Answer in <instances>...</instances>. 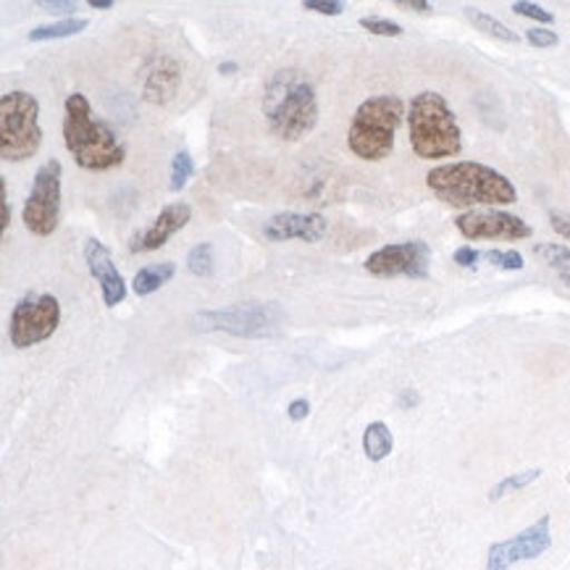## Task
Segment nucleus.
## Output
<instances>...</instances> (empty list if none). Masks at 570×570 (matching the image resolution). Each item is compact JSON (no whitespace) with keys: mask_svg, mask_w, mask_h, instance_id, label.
Wrapping results in <instances>:
<instances>
[{"mask_svg":"<svg viewBox=\"0 0 570 570\" xmlns=\"http://www.w3.org/2000/svg\"><path fill=\"white\" fill-rule=\"evenodd\" d=\"M455 226L465 239H505V243H518V239H529L533 234L531 226L521 216L497 208L465 210V214L455 218Z\"/></svg>","mask_w":570,"mask_h":570,"instance_id":"nucleus-11","label":"nucleus"},{"mask_svg":"<svg viewBox=\"0 0 570 570\" xmlns=\"http://www.w3.org/2000/svg\"><path fill=\"white\" fill-rule=\"evenodd\" d=\"M361 27L368 29L371 35H379V38H400L405 29H402L397 21L392 19H382V17H363Z\"/></svg>","mask_w":570,"mask_h":570,"instance_id":"nucleus-25","label":"nucleus"},{"mask_svg":"<svg viewBox=\"0 0 570 570\" xmlns=\"http://www.w3.org/2000/svg\"><path fill=\"white\" fill-rule=\"evenodd\" d=\"M407 131L415 156L426 160L455 158L463 150V131L444 95L419 92L407 106Z\"/></svg>","mask_w":570,"mask_h":570,"instance_id":"nucleus-4","label":"nucleus"},{"mask_svg":"<svg viewBox=\"0 0 570 570\" xmlns=\"http://www.w3.org/2000/svg\"><path fill=\"white\" fill-rule=\"evenodd\" d=\"M85 261L87 266H90V274L100 284L104 303L108 308H116V305L124 303V297H127V284H124V276L119 274V268H116L111 253H108V247L100 243V239H87Z\"/></svg>","mask_w":570,"mask_h":570,"instance_id":"nucleus-14","label":"nucleus"},{"mask_svg":"<svg viewBox=\"0 0 570 570\" xmlns=\"http://www.w3.org/2000/svg\"><path fill=\"white\" fill-rule=\"evenodd\" d=\"M303 9L321 13V17H340L345 13V3L342 0H305Z\"/></svg>","mask_w":570,"mask_h":570,"instance_id":"nucleus-28","label":"nucleus"},{"mask_svg":"<svg viewBox=\"0 0 570 570\" xmlns=\"http://www.w3.org/2000/svg\"><path fill=\"white\" fill-rule=\"evenodd\" d=\"M431 266V247L421 239L413 243H397L384 245L382 250L371 253L365 261V272L376 279H397V276H407V279H426Z\"/></svg>","mask_w":570,"mask_h":570,"instance_id":"nucleus-10","label":"nucleus"},{"mask_svg":"<svg viewBox=\"0 0 570 570\" xmlns=\"http://www.w3.org/2000/svg\"><path fill=\"white\" fill-rule=\"evenodd\" d=\"M195 174V160L187 150H179L171 160V193H179L181 187L193 179Z\"/></svg>","mask_w":570,"mask_h":570,"instance_id":"nucleus-24","label":"nucleus"},{"mask_svg":"<svg viewBox=\"0 0 570 570\" xmlns=\"http://www.w3.org/2000/svg\"><path fill=\"white\" fill-rule=\"evenodd\" d=\"M533 255H537V258H542L547 266H552L554 272L560 274V279L570 287V247L544 243V245L533 247Z\"/></svg>","mask_w":570,"mask_h":570,"instance_id":"nucleus-21","label":"nucleus"},{"mask_svg":"<svg viewBox=\"0 0 570 570\" xmlns=\"http://www.w3.org/2000/svg\"><path fill=\"white\" fill-rule=\"evenodd\" d=\"M484 258L489 261V263H494V266H500V268H505V272H521L523 268V255L518 253V250H489Z\"/></svg>","mask_w":570,"mask_h":570,"instance_id":"nucleus-26","label":"nucleus"},{"mask_svg":"<svg viewBox=\"0 0 570 570\" xmlns=\"http://www.w3.org/2000/svg\"><path fill=\"white\" fill-rule=\"evenodd\" d=\"M90 9H95V11H111L114 9V0H90Z\"/></svg>","mask_w":570,"mask_h":570,"instance_id":"nucleus-36","label":"nucleus"},{"mask_svg":"<svg viewBox=\"0 0 570 570\" xmlns=\"http://www.w3.org/2000/svg\"><path fill=\"white\" fill-rule=\"evenodd\" d=\"M328 224L321 214H276L263 226V237L268 243H289V239H299V243H321L326 237Z\"/></svg>","mask_w":570,"mask_h":570,"instance_id":"nucleus-13","label":"nucleus"},{"mask_svg":"<svg viewBox=\"0 0 570 570\" xmlns=\"http://www.w3.org/2000/svg\"><path fill=\"white\" fill-rule=\"evenodd\" d=\"M465 17H468V21H471L473 27L481 29V32H484V35H492V38H497V40H505V42H518V40H521V35H515L508 24H502L500 19L489 17V13H484V11L465 9Z\"/></svg>","mask_w":570,"mask_h":570,"instance_id":"nucleus-20","label":"nucleus"},{"mask_svg":"<svg viewBox=\"0 0 570 570\" xmlns=\"http://www.w3.org/2000/svg\"><path fill=\"white\" fill-rule=\"evenodd\" d=\"M550 224H552V229L560 234V237L570 239V218L566 214H560V210H550Z\"/></svg>","mask_w":570,"mask_h":570,"instance_id":"nucleus-33","label":"nucleus"},{"mask_svg":"<svg viewBox=\"0 0 570 570\" xmlns=\"http://www.w3.org/2000/svg\"><path fill=\"white\" fill-rule=\"evenodd\" d=\"M239 71V66L234 63V61H224V63H218V75H224V77H234Z\"/></svg>","mask_w":570,"mask_h":570,"instance_id":"nucleus-35","label":"nucleus"},{"mask_svg":"<svg viewBox=\"0 0 570 570\" xmlns=\"http://www.w3.org/2000/svg\"><path fill=\"white\" fill-rule=\"evenodd\" d=\"M61 177L63 166L61 160L50 158L35 174L32 187L21 210V222L35 237H50L58 229V218H61Z\"/></svg>","mask_w":570,"mask_h":570,"instance_id":"nucleus-8","label":"nucleus"},{"mask_svg":"<svg viewBox=\"0 0 570 570\" xmlns=\"http://www.w3.org/2000/svg\"><path fill=\"white\" fill-rule=\"evenodd\" d=\"M189 218H193V208H189L187 203H171V206H166L164 210H160L158 218L148 226V229L131 239V253L158 250V247H164L166 243H169L174 234L185 229V226L189 224Z\"/></svg>","mask_w":570,"mask_h":570,"instance_id":"nucleus-15","label":"nucleus"},{"mask_svg":"<svg viewBox=\"0 0 570 570\" xmlns=\"http://www.w3.org/2000/svg\"><path fill=\"white\" fill-rule=\"evenodd\" d=\"M402 407H411V405H415V402H419V397H415V392H411V390H407V392H402Z\"/></svg>","mask_w":570,"mask_h":570,"instance_id":"nucleus-37","label":"nucleus"},{"mask_svg":"<svg viewBox=\"0 0 570 570\" xmlns=\"http://www.w3.org/2000/svg\"><path fill=\"white\" fill-rule=\"evenodd\" d=\"M38 6L42 11H53V13H75L77 11L75 0H38Z\"/></svg>","mask_w":570,"mask_h":570,"instance_id":"nucleus-30","label":"nucleus"},{"mask_svg":"<svg viewBox=\"0 0 570 570\" xmlns=\"http://www.w3.org/2000/svg\"><path fill=\"white\" fill-rule=\"evenodd\" d=\"M397 9L419 11V13H431V11H434V6H431L429 0H397Z\"/></svg>","mask_w":570,"mask_h":570,"instance_id":"nucleus-34","label":"nucleus"},{"mask_svg":"<svg viewBox=\"0 0 570 570\" xmlns=\"http://www.w3.org/2000/svg\"><path fill=\"white\" fill-rule=\"evenodd\" d=\"M308 413H311V402L308 400H292L289 402V407H287V415L292 421H303V419H308Z\"/></svg>","mask_w":570,"mask_h":570,"instance_id":"nucleus-32","label":"nucleus"},{"mask_svg":"<svg viewBox=\"0 0 570 570\" xmlns=\"http://www.w3.org/2000/svg\"><path fill=\"white\" fill-rule=\"evenodd\" d=\"M513 11L521 13V17H525V19L539 21V24H552V21H554V13H550L547 9H542V6H537V3H529V0L513 3Z\"/></svg>","mask_w":570,"mask_h":570,"instance_id":"nucleus-27","label":"nucleus"},{"mask_svg":"<svg viewBox=\"0 0 570 570\" xmlns=\"http://www.w3.org/2000/svg\"><path fill=\"white\" fill-rule=\"evenodd\" d=\"M63 142L79 169L111 171L124 164V145L104 119L92 114L82 92H71L63 104Z\"/></svg>","mask_w":570,"mask_h":570,"instance_id":"nucleus-2","label":"nucleus"},{"mask_svg":"<svg viewBox=\"0 0 570 570\" xmlns=\"http://www.w3.org/2000/svg\"><path fill=\"white\" fill-rule=\"evenodd\" d=\"M40 145V100L24 90L6 92L0 98V158L21 164L38 156Z\"/></svg>","mask_w":570,"mask_h":570,"instance_id":"nucleus-6","label":"nucleus"},{"mask_svg":"<svg viewBox=\"0 0 570 570\" xmlns=\"http://www.w3.org/2000/svg\"><path fill=\"white\" fill-rule=\"evenodd\" d=\"M452 258H455L458 266L473 268V266H476V263H479L481 253L473 250V247H460V250H455V255H452Z\"/></svg>","mask_w":570,"mask_h":570,"instance_id":"nucleus-31","label":"nucleus"},{"mask_svg":"<svg viewBox=\"0 0 570 570\" xmlns=\"http://www.w3.org/2000/svg\"><path fill=\"white\" fill-rule=\"evenodd\" d=\"M550 523V515H542L537 523L518 533V537L489 547L487 570H510L513 562L533 560L539 558V554H544L552 547Z\"/></svg>","mask_w":570,"mask_h":570,"instance_id":"nucleus-12","label":"nucleus"},{"mask_svg":"<svg viewBox=\"0 0 570 570\" xmlns=\"http://www.w3.org/2000/svg\"><path fill=\"white\" fill-rule=\"evenodd\" d=\"M525 40H529L533 48H554L560 42L558 35H554L552 29H544V27L529 29V32H525Z\"/></svg>","mask_w":570,"mask_h":570,"instance_id":"nucleus-29","label":"nucleus"},{"mask_svg":"<svg viewBox=\"0 0 570 570\" xmlns=\"http://www.w3.org/2000/svg\"><path fill=\"white\" fill-rule=\"evenodd\" d=\"M426 185L450 208L484 210L513 206L518 200V189L505 174L476 160L434 166L426 174Z\"/></svg>","mask_w":570,"mask_h":570,"instance_id":"nucleus-1","label":"nucleus"},{"mask_svg":"<svg viewBox=\"0 0 570 570\" xmlns=\"http://www.w3.org/2000/svg\"><path fill=\"white\" fill-rule=\"evenodd\" d=\"M174 274H177V266H174L171 261L166 263H153V266H145L140 272L135 274V279H131V287L140 297H148L153 292H158L164 284H169L174 279Z\"/></svg>","mask_w":570,"mask_h":570,"instance_id":"nucleus-17","label":"nucleus"},{"mask_svg":"<svg viewBox=\"0 0 570 570\" xmlns=\"http://www.w3.org/2000/svg\"><path fill=\"white\" fill-rule=\"evenodd\" d=\"M392 448H394V436H392V431H390V426H386V423L376 421V423H371L368 429H365L363 450H365V455H368V460L379 463V460H384L386 455H390Z\"/></svg>","mask_w":570,"mask_h":570,"instance_id":"nucleus-18","label":"nucleus"},{"mask_svg":"<svg viewBox=\"0 0 570 570\" xmlns=\"http://www.w3.org/2000/svg\"><path fill=\"white\" fill-rule=\"evenodd\" d=\"M195 324L200 332H226L237 337H266L282 324V311L276 305H234L224 311L197 313Z\"/></svg>","mask_w":570,"mask_h":570,"instance_id":"nucleus-9","label":"nucleus"},{"mask_svg":"<svg viewBox=\"0 0 570 570\" xmlns=\"http://www.w3.org/2000/svg\"><path fill=\"white\" fill-rule=\"evenodd\" d=\"M181 85V66L177 58L171 56H158L148 69V79H145L142 98L148 104L166 106L169 100L177 98Z\"/></svg>","mask_w":570,"mask_h":570,"instance_id":"nucleus-16","label":"nucleus"},{"mask_svg":"<svg viewBox=\"0 0 570 570\" xmlns=\"http://www.w3.org/2000/svg\"><path fill=\"white\" fill-rule=\"evenodd\" d=\"M263 116L279 140H303L318 124L316 87L297 69L276 71L263 92Z\"/></svg>","mask_w":570,"mask_h":570,"instance_id":"nucleus-3","label":"nucleus"},{"mask_svg":"<svg viewBox=\"0 0 570 570\" xmlns=\"http://www.w3.org/2000/svg\"><path fill=\"white\" fill-rule=\"evenodd\" d=\"M87 24L90 21L87 19H61V21H53V24H46V27H38L29 32V40L32 42H42V40H63V38H75V35L85 32Z\"/></svg>","mask_w":570,"mask_h":570,"instance_id":"nucleus-19","label":"nucleus"},{"mask_svg":"<svg viewBox=\"0 0 570 570\" xmlns=\"http://www.w3.org/2000/svg\"><path fill=\"white\" fill-rule=\"evenodd\" d=\"M61 326V303L50 292H27L13 305L9 337L17 350H27L50 340Z\"/></svg>","mask_w":570,"mask_h":570,"instance_id":"nucleus-7","label":"nucleus"},{"mask_svg":"<svg viewBox=\"0 0 570 570\" xmlns=\"http://www.w3.org/2000/svg\"><path fill=\"white\" fill-rule=\"evenodd\" d=\"M539 476H542V471H539V468H531V471H523V473H515V476L502 479L500 484L492 487V492H489V500H492V502L502 500V497L510 494V492H515V489L529 487L531 481H537Z\"/></svg>","mask_w":570,"mask_h":570,"instance_id":"nucleus-23","label":"nucleus"},{"mask_svg":"<svg viewBox=\"0 0 570 570\" xmlns=\"http://www.w3.org/2000/svg\"><path fill=\"white\" fill-rule=\"evenodd\" d=\"M187 268H189V274L200 276V279H208V276H214V272H216L214 245H210V243L195 245L187 255Z\"/></svg>","mask_w":570,"mask_h":570,"instance_id":"nucleus-22","label":"nucleus"},{"mask_svg":"<svg viewBox=\"0 0 570 570\" xmlns=\"http://www.w3.org/2000/svg\"><path fill=\"white\" fill-rule=\"evenodd\" d=\"M405 119V100L397 95H376L363 100L350 121L347 148L361 160H384L394 150V135Z\"/></svg>","mask_w":570,"mask_h":570,"instance_id":"nucleus-5","label":"nucleus"}]
</instances>
